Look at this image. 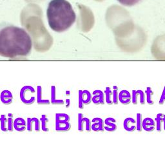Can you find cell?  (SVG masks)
I'll return each instance as SVG.
<instances>
[{"label":"cell","mask_w":165,"mask_h":165,"mask_svg":"<svg viewBox=\"0 0 165 165\" xmlns=\"http://www.w3.org/2000/svg\"><path fill=\"white\" fill-rule=\"evenodd\" d=\"M163 127H164V130L165 131V115H164V117H163Z\"/></svg>","instance_id":"obj_30"},{"label":"cell","mask_w":165,"mask_h":165,"mask_svg":"<svg viewBox=\"0 0 165 165\" xmlns=\"http://www.w3.org/2000/svg\"><path fill=\"white\" fill-rule=\"evenodd\" d=\"M119 91L117 86L113 87V102L114 105H118L119 103Z\"/></svg>","instance_id":"obj_27"},{"label":"cell","mask_w":165,"mask_h":165,"mask_svg":"<svg viewBox=\"0 0 165 165\" xmlns=\"http://www.w3.org/2000/svg\"><path fill=\"white\" fill-rule=\"evenodd\" d=\"M36 93L34 87L30 85H26L22 87L20 92V97L21 102L26 105L34 104L36 98L34 96V93Z\"/></svg>","instance_id":"obj_4"},{"label":"cell","mask_w":165,"mask_h":165,"mask_svg":"<svg viewBox=\"0 0 165 165\" xmlns=\"http://www.w3.org/2000/svg\"><path fill=\"white\" fill-rule=\"evenodd\" d=\"M132 102L133 105H137L138 102H139H139L141 105H145L146 102V96L145 93L141 90H132Z\"/></svg>","instance_id":"obj_8"},{"label":"cell","mask_w":165,"mask_h":165,"mask_svg":"<svg viewBox=\"0 0 165 165\" xmlns=\"http://www.w3.org/2000/svg\"><path fill=\"white\" fill-rule=\"evenodd\" d=\"M14 128L17 132H23L26 130V121L22 118H17L14 119Z\"/></svg>","instance_id":"obj_16"},{"label":"cell","mask_w":165,"mask_h":165,"mask_svg":"<svg viewBox=\"0 0 165 165\" xmlns=\"http://www.w3.org/2000/svg\"><path fill=\"white\" fill-rule=\"evenodd\" d=\"M105 101L108 105H112L114 104L113 102V90L110 87H106L105 90Z\"/></svg>","instance_id":"obj_19"},{"label":"cell","mask_w":165,"mask_h":165,"mask_svg":"<svg viewBox=\"0 0 165 165\" xmlns=\"http://www.w3.org/2000/svg\"><path fill=\"white\" fill-rule=\"evenodd\" d=\"M36 99L37 103L39 105H48L51 104V102L49 99H44L43 98V88L41 86L38 85L37 87V91H36Z\"/></svg>","instance_id":"obj_17"},{"label":"cell","mask_w":165,"mask_h":165,"mask_svg":"<svg viewBox=\"0 0 165 165\" xmlns=\"http://www.w3.org/2000/svg\"><path fill=\"white\" fill-rule=\"evenodd\" d=\"M32 47V38L25 29L7 23L0 25V56L9 59L26 57Z\"/></svg>","instance_id":"obj_1"},{"label":"cell","mask_w":165,"mask_h":165,"mask_svg":"<svg viewBox=\"0 0 165 165\" xmlns=\"http://www.w3.org/2000/svg\"><path fill=\"white\" fill-rule=\"evenodd\" d=\"M84 129L87 132L92 130V121L90 119L85 118L83 114L78 115V130L79 132H83Z\"/></svg>","instance_id":"obj_6"},{"label":"cell","mask_w":165,"mask_h":165,"mask_svg":"<svg viewBox=\"0 0 165 165\" xmlns=\"http://www.w3.org/2000/svg\"><path fill=\"white\" fill-rule=\"evenodd\" d=\"M92 102V94L88 90L78 91V107L83 109L84 105H88Z\"/></svg>","instance_id":"obj_5"},{"label":"cell","mask_w":165,"mask_h":165,"mask_svg":"<svg viewBox=\"0 0 165 165\" xmlns=\"http://www.w3.org/2000/svg\"><path fill=\"white\" fill-rule=\"evenodd\" d=\"M124 129L127 132H132L136 130V120L132 118H127L124 120Z\"/></svg>","instance_id":"obj_12"},{"label":"cell","mask_w":165,"mask_h":165,"mask_svg":"<svg viewBox=\"0 0 165 165\" xmlns=\"http://www.w3.org/2000/svg\"><path fill=\"white\" fill-rule=\"evenodd\" d=\"M164 102H165V87L163 88L161 96H160V99H159V104L160 105H162L164 103Z\"/></svg>","instance_id":"obj_28"},{"label":"cell","mask_w":165,"mask_h":165,"mask_svg":"<svg viewBox=\"0 0 165 165\" xmlns=\"http://www.w3.org/2000/svg\"><path fill=\"white\" fill-rule=\"evenodd\" d=\"M156 128L155 121L150 118H146L142 121V129L148 132H153Z\"/></svg>","instance_id":"obj_14"},{"label":"cell","mask_w":165,"mask_h":165,"mask_svg":"<svg viewBox=\"0 0 165 165\" xmlns=\"http://www.w3.org/2000/svg\"><path fill=\"white\" fill-rule=\"evenodd\" d=\"M92 102L96 105H104L105 103V95L102 90H96L92 93Z\"/></svg>","instance_id":"obj_9"},{"label":"cell","mask_w":165,"mask_h":165,"mask_svg":"<svg viewBox=\"0 0 165 165\" xmlns=\"http://www.w3.org/2000/svg\"><path fill=\"white\" fill-rule=\"evenodd\" d=\"M0 130H1V128H0Z\"/></svg>","instance_id":"obj_31"},{"label":"cell","mask_w":165,"mask_h":165,"mask_svg":"<svg viewBox=\"0 0 165 165\" xmlns=\"http://www.w3.org/2000/svg\"><path fill=\"white\" fill-rule=\"evenodd\" d=\"M40 121H41V130L44 132H49V129L47 127V124L49 121L48 119L47 118V115L43 114L41 115V118H40Z\"/></svg>","instance_id":"obj_23"},{"label":"cell","mask_w":165,"mask_h":165,"mask_svg":"<svg viewBox=\"0 0 165 165\" xmlns=\"http://www.w3.org/2000/svg\"><path fill=\"white\" fill-rule=\"evenodd\" d=\"M65 102H66V104H67V105H66V106L67 107V108H69V107L70 106V99H66V100L65 101Z\"/></svg>","instance_id":"obj_29"},{"label":"cell","mask_w":165,"mask_h":165,"mask_svg":"<svg viewBox=\"0 0 165 165\" xmlns=\"http://www.w3.org/2000/svg\"><path fill=\"white\" fill-rule=\"evenodd\" d=\"M51 104L55 105H63L65 101L63 99H57L56 96V88L54 85L51 86Z\"/></svg>","instance_id":"obj_18"},{"label":"cell","mask_w":165,"mask_h":165,"mask_svg":"<svg viewBox=\"0 0 165 165\" xmlns=\"http://www.w3.org/2000/svg\"><path fill=\"white\" fill-rule=\"evenodd\" d=\"M50 28L56 32L68 30L76 21V14L67 0H50L47 8Z\"/></svg>","instance_id":"obj_2"},{"label":"cell","mask_w":165,"mask_h":165,"mask_svg":"<svg viewBox=\"0 0 165 165\" xmlns=\"http://www.w3.org/2000/svg\"><path fill=\"white\" fill-rule=\"evenodd\" d=\"M116 120L113 118H108L105 120V130L109 132H114L117 130Z\"/></svg>","instance_id":"obj_15"},{"label":"cell","mask_w":165,"mask_h":165,"mask_svg":"<svg viewBox=\"0 0 165 165\" xmlns=\"http://www.w3.org/2000/svg\"><path fill=\"white\" fill-rule=\"evenodd\" d=\"M13 95L11 91L5 90L0 93V100L5 105H11L13 101Z\"/></svg>","instance_id":"obj_13"},{"label":"cell","mask_w":165,"mask_h":165,"mask_svg":"<svg viewBox=\"0 0 165 165\" xmlns=\"http://www.w3.org/2000/svg\"><path fill=\"white\" fill-rule=\"evenodd\" d=\"M0 101H1V100H0Z\"/></svg>","instance_id":"obj_32"},{"label":"cell","mask_w":165,"mask_h":165,"mask_svg":"<svg viewBox=\"0 0 165 165\" xmlns=\"http://www.w3.org/2000/svg\"><path fill=\"white\" fill-rule=\"evenodd\" d=\"M71 129L70 118L68 114L57 113L55 115V130L57 132H65Z\"/></svg>","instance_id":"obj_3"},{"label":"cell","mask_w":165,"mask_h":165,"mask_svg":"<svg viewBox=\"0 0 165 165\" xmlns=\"http://www.w3.org/2000/svg\"><path fill=\"white\" fill-rule=\"evenodd\" d=\"M132 99V94L128 90H123L119 93V101L124 105L131 103Z\"/></svg>","instance_id":"obj_11"},{"label":"cell","mask_w":165,"mask_h":165,"mask_svg":"<svg viewBox=\"0 0 165 165\" xmlns=\"http://www.w3.org/2000/svg\"><path fill=\"white\" fill-rule=\"evenodd\" d=\"M145 95H146V99L147 103L150 105H153L154 104V102L152 100V96L154 95V92L151 90V87H148L146 88L145 90Z\"/></svg>","instance_id":"obj_22"},{"label":"cell","mask_w":165,"mask_h":165,"mask_svg":"<svg viewBox=\"0 0 165 165\" xmlns=\"http://www.w3.org/2000/svg\"><path fill=\"white\" fill-rule=\"evenodd\" d=\"M121 5L127 7H132L136 5L141 0H117Z\"/></svg>","instance_id":"obj_26"},{"label":"cell","mask_w":165,"mask_h":165,"mask_svg":"<svg viewBox=\"0 0 165 165\" xmlns=\"http://www.w3.org/2000/svg\"><path fill=\"white\" fill-rule=\"evenodd\" d=\"M142 115L138 113L136 115V130L141 132L142 130Z\"/></svg>","instance_id":"obj_25"},{"label":"cell","mask_w":165,"mask_h":165,"mask_svg":"<svg viewBox=\"0 0 165 165\" xmlns=\"http://www.w3.org/2000/svg\"><path fill=\"white\" fill-rule=\"evenodd\" d=\"M8 118L5 114H2L0 115V128L1 130L3 132H7L8 131L7 128Z\"/></svg>","instance_id":"obj_21"},{"label":"cell","mask_w":165,"mask_h":165,"mask_svg":"<svg viewBox=\"0 0 165 165\" xmlns=\"http://www.w3.org/2000/svg\"><path fill=\"white\" fill-rule=\"evenodd\" d=\"M41 121L37 118H28L26 119V130L29 132H39L41 130Z\"/></svg>","instance_id":"obj_7"},{"label":"cell","mask_w":165,"mask_h":165,"mask_svg":"<svg viewBox=\"0 0 165 165\" xmlns=\"http://www.w3.org/2000/svg\"><path fill=\"white\" fill-rule=\"evenodd\" d=\"M163 117L164 114H158L156 115L155 119V124H156V130L159 132L162 131V125L163 124Z\"/></svg>","instance_id":"obj_20"},{"label":"cell","mask_w":165,"mask_h":165,"mask_svg":"<svg viewBox=\"0 0 165 165\" xmlns=\"http://www.w3.org/2000/svg\"><path fill=\"white\" fill-rule=\"evenodd\" d=\"M8 123H7V128L8 132H13L14 130V115L12 114H8Z\"/></svg>","instance_id":"obj_24"},{"label":"cell","mask_w":165,"mask_h":165,"mask_svg":"<svg viewBox=\"0 0 165 165\" xmlns=\"http://www.w3.org/2000/svg\"><path fill=\"white\" fill-rule=\"evenodd\" d=\"M92 130L94 132H104L105 121L100 118H95L92 120Z\"/></svg>","instance_id":"obj_10"}]
</instances>
